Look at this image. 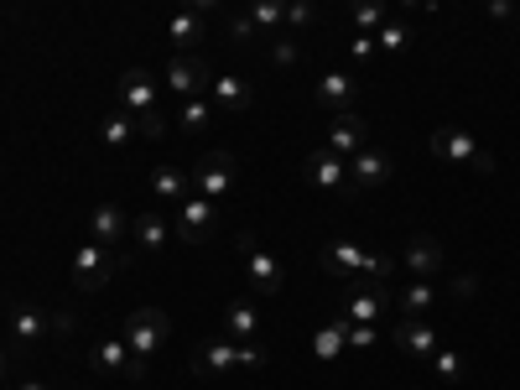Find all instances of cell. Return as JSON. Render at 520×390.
Segmentation results:
<instances>
[{
  "label": "cell",
  "instance_id": "cell-1",
  "mask_svg": "<svg viewBox=\"0 0 520 390\" xmlns=\"http://www.w3.org/2000/svg\"><path fill=\"white\" fill-rule=\"evenodd\" d=\"M323 266L333 276H364V281H390V276H396V266H390L385 255L359 250L354 240H328L323 245Z\"/></svg>",
  "mask_w": 520,
  "mask_h": 390
},
{
  "label": "cell",
  "instance_id": "cell-2",
  "mask_svg": "<svg viewBox=\"0 0 520 390\" xmlns=\"http://www.w3.org/2000/svg\"><path fill=\"white\" fill-rule=\"evenodd\" d=\"M167 333H172V323H167V312L162 307H136L125 318V328H120V338L130 344V354L136 359H156L167 349Z\"/></svg>",
  "mask_w": 520,
  "mask_h": 390
},
{
  "label": "cell",
  "instance_id": "cell-3",
  "mask_svg": "<svg viewBox=\"0 0 520 390\" xmlns=\"http://www.w3.org/2000/svg\"><path fill=\"white\" fill-rule=\"evenodd\" d=\"M115 271H120V255H110V245H84L73 255V286L78 292H99V286H110L115 281Z\"/></svg>",
  "mask_w": 520,
  "mask_h": 390
},
{
  "label": "cell",
  "instance_id": "cell-4",
  "mask_svg": "<svg viewBox=\"0 0 520 390\" xmlns=\"http://www.w3.org/2000/svg\"><path fill=\"white\" fill-rule=\"evenodd\" d=\"M432 156H442V162H474L479 172H494V156H484L479 141L468 136V130H458V125H437L432 130Z\"/></svg>",
  "mask_w": 520,
  "mask_h": 390
},
{
  "label": "cell",
  "instance_id": "cell-5",
  "mask_svg": "<svg viewBox=\"0 0 520 390\" xmlns=\"http://www.w3.org/2000/svg\"><path fill=\"white\" fill-rule=\"evenodd\" d=\"M214 219H219V203L203 198V193H193V198L177 203V224H172V234H177V240H188V245H203L208 229H214Z\"/></svg>",
  "mask_w": 520,
  "mask_h": 390
},
{
  "label": "cell",
  "instance_id": "cell-6",
  "mask_svg": "<svg viewBox=\"0 0 520 390\" xmlns=\"http://www.w3.org/2000/svg\"><path fill=\"white\" fill-rule=\"evenodd\" d=\"M234 172H240V156H234V151H208L198 162V172H193V188L203 198H229Z\"/></svg>",
  "mask_w": 520,
  "mask_h": 390
},
{
  "label": "cell",
  "instance_id": "cell-7",
  "mask_svg": "<svg viewBox=\"0 0 520 390\" xmlns=\"http://www.w3.org/2000/svg\"><path fill=\"white\" fill-rule=\"evenodd\" d=\"M234 245H240V255H245V271H250V281L260 286V292H266V297H276L281 292V266H276V255L271 250H260V240H255V234L245 229V234H234Z\"/></svg>",
  "mask_w": 520,
  "mask_h": 390
},
{
  "label": "cell",
  "instance_id": "cell-8",
  "mask_svg": "<svg viewBox=\"0 0 520 390\" xmlns=\"http://www.w3.org/2000/svg\"><path fill=\"white\" fill-rule=\"evenodd\" d=\"M89 359H94V370H104V375L146 380V359H136V354H130V344H125V338H99V344L89 349Z\"/></svg>",
  "mask_w": 520,
  "mask_h": 390
},
{
  "label": "cell",
  "instance_id": "cell-9",
  "mask_svg": "<svg viewBox=\"0 0 520 390\" xmlns=\"http://www.w3.org/2000/svg\"><path fill=\"white\" fill-rule=\"evenodd\" d=\"M234 364H245V370H255V364H266V349L255 344H229V338H214L203 354H198V375L208 370H234Z\"/></svg>",
  "mask_w": 520,
  "mask_h": 390
},
{
  "label": "cell",
  "instance_id": "cell-10",
  "mask_svg": "<svg viewBox=\"0 0 520 390\" xmlns=\"http://www.w3.org/2000/svg\"><path fill=\"white\" fill-rule=\"evenodd\" d=\"M390 172H396V162H390L385 151H375V146H364V151L349 156V188L354 193H375L380 182H390Z\"/></svg>",
  "mask_w": 520,
  "mask_h": 390
},
{
  "label": "cell",
  "instance_id": "cell-11",
  "mask_svg": "<svg viewBox=\"0 0 520 390\" xmlns=\"http://www.w3.org/2000/svg\"><path fill=\"white\" fill-rule=\"evenodd\" d=\"M208 84H214V68H208L203 58H172V63H167V89H172L177 99L208 94Z\"/></svg>",
  "mask_w": 520,
  "mask_h": 390
},
{
  "label": "cell",
  "instance_id": "cell-12",
  "mask_svg": "<svg viewBox=\"0 0 520 390\" xmlns=\"http://www.w3.org/2000/svg\"><path fill=\"white\" fill-rule=\"evenodd\" d=\"M120 110H130V115H151V110H162L156 104V78L146 73V68H130V73H120Z\"/></svg>",
  "mask_w": 520,
  "mask_h": 390
},
{
  "label": "cell",
  "instance_id": "cell-13",
  "mask_svg": "<svg viewBox=\"0 0 520 390\" xmlns=\"http://www.w3.org/2000/svg\"><path fill=\"white\" fill-rule=\"evenodd\" d=\"M307 182H312V188H318V193H338V188H344V182H349V156H338V151H312L307 156Z\"/></svg>",
  "mask_w": 520,
  "mask_h": 390
},
{
  "label": "cell",
  "instance_id": "cell-14",
  "mask_svg": "<svg viewBox=\"0 0 520 390\" xmlns=\"http://www.w3.org/2000/svg\"><path fill=\"white\" fill-rule=\"evenodd\" d=\"M385 307H390L385 281H364V276H359V292L344 302V318H349V323H380Z\"/></svg>",
  "mask_w": 520,
  "mask_h": 390
},
{
  "label": "cell",
  "instance_id": "cell-15",
  "mask_svg": "<svg viewBox=\"0 0 520 390\" xmlns=\"http://www.w3.org/2000/svg\"><path fill=\"white\" fill-rule=\"evenodd\" d=\"M318 110H328V115H344V110H354V99H359V78L354 73H323L318 78Z\"/></svg>",
  "mask_w": 520,
  "mask_h": 390
},
{
  "label": "cell",
  "instance_id": "cell-16",
  "mask_svg": "<svg viewBox=\"0 0 520 390\" xmlns=\"http://www.w3.org/2000/svg\"><path fill=\"white\" fill-rule=\"evenodd\" d=\"M396 349L411 354V359H432L442 349V338H437V328L427 318H401L396 323Z\"/></svg>",
  "mask_w": 520,
  "mask_h": 390
},
{
  "label": "cell",
  "instance_id": "cell-17",
  "mask_svg": "<svg viewBox=\"0 0 520 390\" xmlns=\"http://www.w3.org/2000/svg\"><path fill=\"white\" fill-rule=\"evenodd\" d=\"M89 234H94V245H120V240H130V214L120 203H99L89 214Z\"/></svg>",
  "mask_w": 520,
  "mask_h": 390
},
{
  "label": "cell",
  "instance_id": "cell-18",
  "mask_svg": "<svg viewBox=\"0 0 520 390\" xmlns=\"http://www.w3.org/2000/svg\"><path fill=\"white\" fill-rule=\"evenodd\" d=\"M130 240H136L141 250H162L172 240V219L156 214V208H141V214L130 219Z\"/></svg>",
  "mask_w": 520,
  "mask_h": 390
},
{
  "label": "cell",
  "instance_id": "cell-19",
  "mask_svg": "<svg viewBox=\"0 0 520 390\" xmlns=\"http://www.w3.org/2000/svg\"><path fill=\"white\" fill-rule=\"evenodd\" d=\"M328 151H338V156L364 151V115H359V110H344V115L333 120V130H328Z\"/></svg>",
  "mask_w": 520,
  "mask_h": 390
},
{
  "label": "cell",
  "instance_id": "cell-20",
  "mask_svg": "<svg viewBox=\"0 0 520 390\" xmlns=\"http://www.w3.org/2000/svg\"><path fill=\"white\" fill-rule=\"evenodd\" d=\"M406 271L411 276H437L442 271V245L432 234H411L406 240Z\"/></svg>",
  "mask_w": 520,
  "mask_h": 390
},
{
  "label": "cell",
  "instance_id": "cell-21",
  "mask_svg": "<svg viewBox=\"0 0 520 390\" xmlns=\"http://www.w3.org/2000/svg\"><path fill=\"white\" fill-rule=\"evenodd\" d=\"M208 99H214V110L240 115V110H250V84H245V78H234V73H219L214 84H208Z\"/></svg>",
  "mask_w": 520,
  "mask_h": 390
},
{
  "label": "cell",
  "instance_id": "cell-22",
  "mask_svg": "<svg viewBox=\"0 0 520 390\" xmlns=\"http://www.w3.org/2000/svg\"><path fill=\"white\" fill-rule=\"evenodd\" d=\"M432 302H437L432 276H411V281L401 286V297H396V312H401V318H427Z\"/></svg>",
  "mask_w": 520,
  "mask_h": 390
},
{
  "label": "cell",
  "instance_id": "cell-23",
  "mask_svg": "<svg viewBox=\"0 0 520 390\" xmlns=\"http://www.w3.org/2000/svg\"><path fill=\"white\" fill-rule=\"evenodd\" d=\"M344 344H349V318H344V312L328 318L318 333H312V354H318V359H338V354H344Z\"/></svg>",
  "mask_w": 520,
  "mask_h": 390
},
{
  "label": "cell",
  "instance_id": "cell-24",
  "mask_svg": "<svg viewBox=\"0 0 520 390\" xmlns=\"http://www.w3.org/2000/svg\"><path fill=\"white\" fill-rule=\"evenodd\" d=\"M11 333L21 338V344H37V338H47V333H52V312L16 307V312H11Z\"/></svg>",
  "mask_w": 520,
  "mask_h": 390
},
{
  "label": "cell",
  "instance_id": "cell-25",
  "mask_svg": "<svg viewBox=\"0 0 520 390\" xmlns=\"http://www.w3.org/2000/svg\"><path fill=\"white\" fill-rule=\"evenodd\" d=\"M188 172H182V167H156L151 172V193L156 198H162V203H182V198H188Z\"/></svg>",
  "mask_w": 520,
  "mask_h": 390
},
{
  "label": "cell",
  "instance_id": "cell-26",
  "mask_svg": "<svg viewBox=\"0 0 520 390\" xmlns=\"http://www.w3.org/2000/svg\"><path fill=\"white\" fill-rule=\"evenodd\" d=\"M208 120H214V99H208V94L182 99V110H177V130H188V136H198V130H208Z\"/></svg>",
  "mask_w": 520,
  "mask_h": 390
},
{
  "label": "cell",
  "instance_id": "cell-27",
  "mask_svg": "<svg viewBox=\"0 0 520 390\" xmlns=\"http://www.w3.org/2000/svg\"><path fill=\"white\" fill-rule=\"evenodd\" d=\"M130 136H136V115H130V110H110V115H104V125H99V141L110 146V151L130 146Z\"/></svg>",
  "mask_w": 520,
  "mask_h": 390
},
{
  "label": "cell",
  "instance_id": "cell-28",
  "mask_svg": "<svg viewBox=\"0 0 520 390\" xmlns=\"http://www.w3.org/2000/svg\"><path fill=\"white\" fill-rule=\"evenodd\" d=\"M203 32H208V26H203V16H198V11H177V16H172V26H167L172 47H198V42H203Z\"/></svg>",
  "mask_w": 520,
  "mask_h": 390
},
{
  "label": "cell",
  "instance_id": "cell-29",
  "mask_svg": "<svg viewBox=\"0 0 520 390\" xmlns=\"http://www.w3.org/2000/svg\"><path fill=\"white\" fill-rule=\"evenodd\" d=\"M255 328H260V312H255L250 302H234V307L224 312V333H229V338H255Z\"/></svg>",
  "mask_w": 520,
  "mask_h": 390
},
{
  "label": "cell",
  "instance_id": "cell-30",
  "mask_svg": "<svg viewBox=\"0 0 520 390\" xmlns=\"http://www.w3.org/2000/svg\"><path fill=\"white\" fill-rule=\"evenodd\" d=\"M250 21L260 32H281L286 26V0H250Z\"/></svg>",
  "mask_w": 520,
  "mask_h": 390
},
{
  "label": "cell",
  "instance_id": "cell-31",
  "mask_svg": "<svg viewBox=\"0 0 520 390\" xmlns=\"http://www.w3.org/2000/svg\"><path fill=\"white\" fill-rule=\"evenodd\" d=\"M427 364H432V375H437V380H448V385H458V380L468 375V364H463V354H458V349H437Z\"/></svg>",
  "mask_w": 520,
  "mask_h": 390
},
{
  "label": "cell",
  "instance_id": "cell-32",
  "mask_svg": "<svg viewBox=\"0 0 520 390\" xmlns=\"http://www.w3.org/2000/svg\"><path fill=\"white\" fill-rule=\"evenodd\" d=\"M375 47H385V52H406V47H411V26H406V21H380Z\"/></svg>",
  "mask_w": 520,
  "mask_h": 390
},
{
  "label": "cell",
  "instance_id": "cell-33",
  "mask_svg": "<svg viewBox=\"0 0 520 390\" xmlns=\"http://www.w3.org/2000/svg\"><path fill=\"white\" fill-rule=\"evenodd\" d=\"M385 21V0H354V26L359 32H380Z\"/></svg>",
  "mask_w": 520,
  "mask_h": 390
},
{
  "label": "cell",
  "instance_id": "cell-34",
  "mask_svg": "<svg viewBox=\"0 0 520 390\" xmlns=\"http://www.w3.org/2000/svg\"><path fill=\"white\" fill-rule=\"evenodd\" d=\"M286 26H292V32H307L312 26V0H286Z\"/></svg>",
  "mask_w": 520,
  "mask_h": 390
},
{
  "label": "cell",
  "instance_id": "cell-35",
  "mask_svg": "<svg viewBox=\"0 0 520 390\" xmlns=\"http://www.w3.org/2000/svg\"><path fill=\"white\" fill-rule=\"evenodd\" d=\"M375 338H380V328H375V323H349V344H354V349H370Z\"/></svg>",
  "mask_w": 520,
  "mask_h": 390
},
{
  "label": "cell",
  "instance_id": "cell-36",
  "mask_svg": "<svg viewBox=\"0 0 520 390\" xmlns=\"http://www.w3.org/2000/svg\"><path fill=\"white\" fill-rule=\"evenodd\" d=\"M271 58H276V68H292V63L302 58V52H297V42H292V37H281V42L271 47Z\"/></svg>",
  "mask_w": 520,
  "mask_h": 390
},
{
  "label": "cell",
  "instance_id": "cell-37",
  "mask_svg": "<svg viewBox=\"0 0 520 390\" xmlns=\"http://www.w3.org/2000/svg\"><path fill=\"white\" fill-rule=\"evenodd\" d=\"M229 37H234V42L245 47V42L255 37V21H250V16H234V21H229Z\"/></svg>",
  "mask_w": 520,
  "mask_h": 390
},
{
  "label": "cell",
  "instance_id": "cell-38",
  "mask_svg": "<svg viewBox=\"0 0 520 390\" xmlns=\"http://www.w3.org/2000/svg\"><path fill=\"white\" fill-rule=\"evenodd\" d=\"M474 292H479V276H468V271H463V276H453V297H458V302H468Z\"/></svg>",
  "mask_w": 520,
  "mask_h": 390
},
{
  "label": "cell",
  "instance_id": "cell-39",
  "mask_svg": "<svg viewBox=\"0 0 520 390\" xmlns=\"http://www.w3.org/2000/svg\"><path fill=\"white\" fill-rule=\"evenodd\" d=\"M370 52H375V32H359V37H354V58L364 63V58H370Z\"/></svg>",
  "mask_w": 520,
  "mask_h": 390
},
{
  "label": "cell",
  "instance_id": "cell-40",
  "mask_svg": "<svg viewBox=\"0 0 520 390\" xmlns=\"http://www.w3.org/2000/svg\"><path fill=\"white\" fill-rule=\"evenodd\" d=\"M489 16H494V21H505V16H515V0H489Z\"/></svg>",
  "mask_w": 520,
  "mask_h": 390
},
{
  "label": "cell",
  "instance_id": "cell-41",
  "mask_svg": "<svg viewBox=\"0 0 520 390\" xmlns=\"http://www.w3.org/2000/svg\"><path fill=\"white\" fill-rule=\"evenodd\" d=\"M224 0H188V11H198V16H208V11H219Z\"/></svg>",
  "mask_w": 520,
  "mask_h": 390
},
{
  "label": "cell",
  "instance_id": "cell-42",
  "mask_svg": "<svg viewBox=\"0 0 520 390\" xmlns=\"http://www.w3.org/2000/svg\"><path fill=\"white\" fill-rule=\"evenodd\" d=\"M16 390H52V385H47V380H21Z\"/></svg>",
  "mask_w": 520,
  "mask_h": 390
},
{
  "label": "cell",
  "instance_id": "cell-43",
  "mask_svg": "<svg viewBox=\"0 0 520 390\" xmlns=\"http://www.w3.org/2000/svg\"><path fill=\"white\" fill-rule=\"evenodd\" d=\"M406 6H437V0H406Z\"/></svg>",
  "mask_w": 520,
  "mask_h": 390
},
{
  "label": "cell",
  "instance_id": "cell-44",
  "mask_svg": "<svg viewBox=\"0 0 520 390\" xmlns=\"http://www.w3.org/2000/svg\"><path fill=\"white\" fill-rule=\"evenodd\" d=\"M0 380H6V354H0Z\"/></svg>",
  "mask_w": 520,
  "mask_h": 390
}]
</instances>
